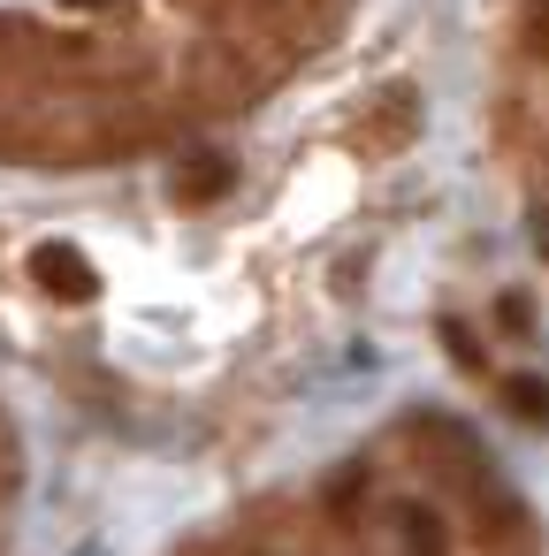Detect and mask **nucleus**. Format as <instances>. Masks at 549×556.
I'll return each mask as SVG.
<instances>
[{
	"instance_id": "nucleus-1",
	"label": "nucleus",
	"mask_w": 549,
	"mask_h": 556,
	"mask_svg": "<svg viewBox=\"0 0 549 556\" xmlns=\"http://www.w3.org/2000/svg\"><path fill=\"white\" fill-rule=\"evenodd\" d=\"M32 275H39V290L62 298V305H92V298H100V275H92V260H85L77 244H39V252H32Z\"/></svg>"
},
{
	"instance_id": "nucleus-2",
	"label": "nucleus",
	"mask_w": 549,
	"mask_h": 556,
	"mask_svg": "<svg viewBox=\"0 0 549 556\" xmlns=\"http://www.w3.org/2000/svg\"><path fill=\"white\" fill-rule=\"evenodd\" d=\"M176 191H184L191 206L222 199V191H229V161H222V153H184V168H176Z\"/></svg>"
},
{
	"instance_id": "nucleus-3",
	"label": "nucleus",
	"mask_w": 549,
	"mask_h": 556,
	"mask_svg": "<svg viewBox=\"0 0 549 556\" xmlns=\"http://www.w3.org/2000/svg\"><path fill=\"white\" fill-rule=\"evenodd\" d=\"M503 404H511V419L549 427V381H541V374H511V381H503Z\"/></svg>"
},
{
	"instance_id": "nucleus-4",
	"label": "nucleus",
	"mask_w": 549,
	"mask_h": 556,
	"mask_svg": "<svg viewBox=\"0 0 549 556\" xmlns=\"http://www.w3.org/2000/svg\"><path fill=\"white\" fill-rule=\"evenodd\" d=\"M404 541H412L420 556H442V526H435V510L412 503V510H404Z\"/></svg>"
},
{
	"instance_id": "nucleus-5",
	"label": "nucleus",
	"mask_w": 549,
	"mask_h": 556,
	"mask_svg": "<svg viewBox=\"0 0 549 556\" xmlns=\"http://www.w3.org/2000/svg\"><path fill=\"white\" fill-rule=\"evenodd\" d=\"M519 39H526V54H541V62H549V0H526V24H519Z\"/></svg>"
},
{
	"instance_id": "nucleus-6",
	"label": "nucleus",
	"mask_w": 549,
	"mask_h": 556,
	"mask_svg": "<svg viewBox=\"0 0 549 556\" xmlns=\"http://www.w3.org/2000/svg\"><path fill=\"white\" fill-rule=\"evenodd\" d=\"M442 351H450V358H458L465 374L481 366V336H473V328H458V320H442Z\"/></svg>"
},
{
	"instance_id": "nucleus-7",
	"label": "nucleus",
	"mask_w": 549,
	"mask_h": 556,
	"mask_svg": "<svg viewBox=\"0 0 549 556\" xmlns=\"http://www.w3.org/2000/svg\"><path fill=\"white\" fill-rule=\"evenodd\" d=\"M496 320H503V328L519 336V328H526V298H503V305H496Z\"/></svg>"
},
{
	"instance_id": "nucleus-8",
	"label": "nucleus",
	"mask_w": 549,
	"mask_h": 556,
	"mask_svg": "<svg viewBox=\"0 0 549 556\" xmlns=\"http://www.w3.org/2000/svg\"><path fill=\"white\" fill-rule=\"evenodd\" d=\"M534 229H541V237H549V214H541V222H534Z\"/></svg>"
}]
</instances>
